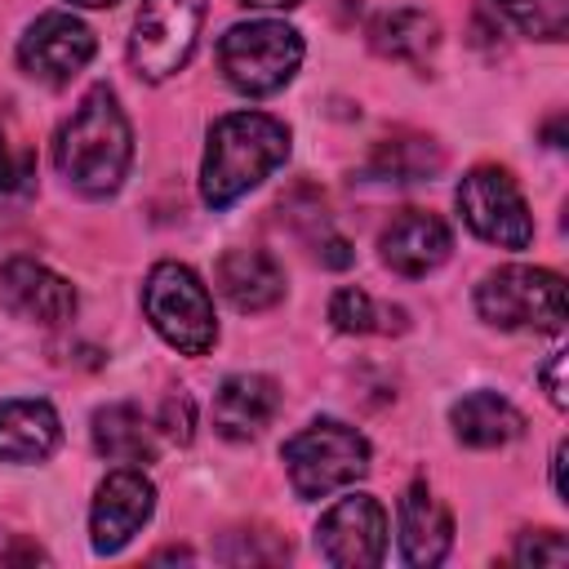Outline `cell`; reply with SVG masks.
Returning a JSON list of instances; mask_svg holds the SVG:
<instances>
[{
    "label": "cell",
    "mask_w": 569,
    "mask_h": 569,
    "mask_svg": "<svg viewBox=\"0 0 569 569\" xmlns=\"http://www.w3.org/2000/svg\"><path fill=\"white\" fill-rule=\"evenodd\" d=\"M129 160H133L129 116L107 84H93L53 138V164L71 191L102 200L120 191Z\"/></svg>",
    "instance_id": "1"
},
{
    "label": "cell",
    "mask_w": 569,
    "mask_h": 569,
    "mask_svg": "<svg viewBox=\"0 0 569 569\" xmlns=\"http://www.w3.org/2000/svg\"><path fill=\"white\" fill-rule=\"evenodd\" d=\"M289 156V129L284 120L267 111H231L209 129L204 164H200V196L209 209L236 204L244 191H253L267 173H276Z\"/></svg>",
    "instance_id": "2"
},
{
    "label": "cell",
    "mask_w": 569,
    "mask_h": 569,
    "mask_svg": "<svg viewBox=\"0 0 569 569\" xmlns=\"http://www.w3.org/2000/svg\"><path fill=\"white\" fill-rule=\"evenodd\" d=\"M298 62H302V36L276 18L236 22L218 40V67H222L227 84L249 98H267V93L284 89L293 80Z\"/></svg>",
    "instance_id": "3"
},
{
    "label": "cell",
    "mask_w": 569,
    "mask_h": 569,
    "mask_svg": "<svg viewBox=\"0 0 569 569\" xmlns=\"http://www.w3.org/2000/svg\"><path fill=\"white\" fill-rule=\"evenodd\" d=\"M142 311L151 329L182 356H204L218 342L213 298L204 280L182 262H156L142 284Z\"/></svg>",
    "instance_id": "4"
},
{
    "label": "cell",
    "mask_w": 569,
    "mask_h": 569,
    "mask_svg": "<svg viewBox=\"0 0 569 569\" xmlns=\"http://www.w3.org/2000/svg\"><path fill=\"white\" fill-rule=\"evenodd\" d=\"M284 471L298 498H329L369 471V440L338 418H316L284 440Z\"/></svg>",
    "instance_id": "5"
},
{
    "label": "cell",
    "mask_w": 569,
    "mask_h": 569,
    "mask_svg": "<svg viewBox=\"0 0 569 569\" xmlns=\"http://www.w3.org/2000/svg\"><path fill=\"white\" fill-rule=\"evenodd\" d=\"M476 311L498 329L560 333L569 320L565 280L547 267H498L476 284Z\"/></svg>",
    "instance_id": "6"
},
{
    "label": "cell",
    "mask_w": 569,
    "mask_h": 569,
    "mask_svg": "<svg viewBox=\"0 0 569 569\" xmlns=\"http://www.w3.org/2000/svg\"><path fill=\"white\" fill-rule=\"evenodd\" d=\"M204 9L209 0H142L129 36V67L151 84L182 71L204 27Z\"/></svg>",
    "instance_id": "7"
},
{
    "label": "cell",
    "mask_w": 569,
    "mask_h": 569,
    "mask_svg": "<svg viewBox=\"0 0 569 569\" xmlns=\"http://www.w3.org/2000/svg\"><path fill=\"white\" fill-rule=\"evenodd\" d=\"M458 213L480 240H489L498 249H529V240H533V213H529L516 178L498 164H476L458 182Z\"/></svg>",
    "instance_id": "8"
},
{
    "label": "cell",
    "mask_w": 569,
    "mask_h": 569,
    "mask_svg": "<svg viewBox=\"0 0 569 569\" xmlns=\"http://www.w3.org/2000/svg\"><path fill=\"white\" fill-rule=\"evenodd\" d=\"M316 551L338 569H369L387 556V511L369 493L338 498L316 525Z\"/></svg>",
    "instance_id": "9"
},
{
    "label": "cell",
    "mask_w": 569,
    "mask_h": 569,
    "mask_svg": "<svg viewBox=\"0 0 569 569\" xmlns=\"http://www.w3.org/2000/svg\"><path fill=\"white\" fill-rule=\"evenodd\" d=\"M156 511V485L142 476V467H116L98 493H93V511H89V538L98 556H116Z\"/></svg>",
    "instance_id": "10"
},
{
    "label": "cell",
    "mask_w": 569,
    "mask_h": 569,
    "mask_svg": "<svg viewBox=\"0 0 569 569\" xmlns=\"http://www.w3.org/2000/svg\"><path fill=\"white\" fill-rule=\"evenodd\" d=\"M89 58H93V31L76 13H62V9L40 13L18 40L22 71L44 84H67Z\"/></svg>",
    "instance_id": "11"
},
{
    "label": "cell",
    "mask_w": 569,
    "mask_h": 569,
    "mask_svg": "<svg viewBox=\"0 0 569 569\" xmlns=\"http://www.w3.org/2000/svg\"><path fill=\"white\" fill-rule=\"evenodd\" d=\"M0 298L18 320L58 329L76 316V289L36 258H9L0 267Z\"/></svg>",
    "instance_id": "12"
},
{
    "label": "cell",
    "mask_w": 569,
    "mask_h": 569,
    "mask_svg": "<svg viewBox=\"0 0 569 569\" xmlns=\"http://www.w3.org/2000/svg\"><path fill=\"white\" fill-rule=\"evenodd\" d=\"M449 249H453V231L445 227V218L427 209L396 213L378 236V253L396 276H427L449 258Z\"/></svg>",
    "instance_id": "13"
},
{
    "label": "cell",
    "mask_w": 569,
    "mask_h": 569,
    "mask_svg": "<svg viewBox=\"0 0 569 569\" xmlns=\"http://www.w3.org/2000/svg\"><path fill=\"white\" fill-rule=\"evenodd\" d=\"M280 409V387L267 373H231L213 396V427L227 440H253Z\"/></svg>",
    "instance_id": "14"
},
{
    "label": "cell",
    "mask_w": 569,
    "mask_h": 569,
    "mask_svg": "<svg viewBox=\"0 0 569 569\" xmlns=\"http://www.w3.org/2000/svg\"><path fill=\"white\" fill-rule=\"evenodd\" d=\"M453 547V516L449 507L418 480L400 498V556L418 569L440 565Z\"/></svg>",
    "instance_id": "15"
},
{
    "label": "cell",
    "mask_w": 569,
    "mask_h": 569,
    "mask_svg": "<svg viewBox=\"0 0 569 569\" xmlns=\"http://www.w3.org/2000/svg\"><path fill=\"white\" fill-rule=\"evenodd\" d=\"M213 280L236 311H267L284 298V271L267 249H227L213 267Z\"/></svg>",
    "instance_id": "16"
},
{
    "label": "cell",
    "mask_w": 569,
    "mask_h": 569,
    "mask_svg": "<svg viewBox=\"0 0 569 569\" xmlns=\"http://www.w3.org/2000/svg\"><path fill=\"white\" fill-rule=\"evenodd\" d=\"M62 440L49 400H0V462H44Z\"/></svg>",
    "instance_id": "17"
},
{
    "label": "cell",
    "mask_w": 569,
    "mask_h": 569,
    "mask_svg": "<svg viewBox=\"0 0 569 569\" xmlns=\"http://www.w3.org/2000/svg\"><path fill=\"white\" fill-rule=\"evenodd\" d=\"M449 427L471 449H502V445L520 440L525 418H520V409L507 396H498V391H471V396L453 400Z\"/></svg>",
    "instance_id": "18"
},
{
    "label": "cell",
    "mask_w": 569,
    "mask_h": 569,
    "mask_svg": "<svg viewBox=\"0 0 569 569\" xmlns=\"http://www.w3.org/2000/svg\"><path fill=\"white\" fill-rule=\"evenodd\" d=\"M93 449L107 462L142 467V462H156L160 445H156V427L138 405H107L93 413Z\"/></svg>",
    "instance_id": "19"
},
{
    "label": "cell",
    "mask_w": 569,
    "mask_h": 569,
    "mask_svg": "<svg viewBox=\"0 0 569 569\" xmlns=\"http://www.w3.org/2000/svg\"><path fill=\"white\" fill-rule=\"evenodd\" d=\"M369 44L391 62H422L440 44V22L427 9H387L382 18H373Z\"/></svg>",
    "instance_id": "20"
},
{
    "label": "cell",
    "mask_w": 569,
    "mask_h": 569,
    "mask_svg": "<svg viewBox=\"0 0 569 569\" xmlns=\"http://www.w3.org/2000/svg\"><path fill=\"white\" fill-rule=\"evenodd\" d=\"M440 164H445V151L431 138L400 133V138H387L373 147L365 173L378 182H422V178L440 173Z\"/></svg>",
    "instance_id": "21"
},
{
    "label": "cell",
    "mask_w": 569,
    "mask_h": 569,
    "mask_svg": "<svg viewBox=\"0 0 569 569\" xmlns=\"http://www.w3.org/2000/svg\"><path fill=\"white\" fill-rule=\"evenodd\" d=\"M329 320H333V329H342V333H400L405 325H409V316H405V307H382V302H373L365 289H356V284H342L333 298H329Z\"/></svg>",
    "instance_id": "22"
},
{
    "label": "cell",
    "mask_w": 569,
    "mask_h": 569,
    "mask_svg": "<svg viewBox=\"0 0 569 569\" xmlns=\"http://www.w3.org/2000/svg\"><path fill=\"white\" fill-rule=\"evenodd\" d=\"M498 9L533 40L569 36V0H498Z\"/></svg>",
    "instance_id": "23"
},
{
    "label": "cell",
    "mask_w": 569,
    "mask_h": 569,
    "mask_svg": "<svg viewBox=\"0 0 569 569\" xmlns=\"http://www.w3.org/2000/svg\"><path fill=\"white\" fill-rule=\"evenodd\" d=\"M36 196V156L27 147H13L0 129V209H22Z\"/></svg>",
    "instance_id": "24"
},
{
    "label": "cell",
    "mask_w": 569,
    "mask_h": 569,
    "mask_svg": "<svg viewBox=\"0 0 569 569\" xmlns=\"http://www.w3.org/2000/svg\"><path fill=\"white\" fill-rule=\"evenodd\" d=\"M511 560H516V565H533V569H542V565H569V542H565V533H556V529L520 533Z\"/></svg>",
    "instance_id": "25"
},
{
    "label": "cell",
    "mask_w": 569,
    "mask_h": 569,
    "mask_svg": "<svg viewBox=\"0 0 569 569\" xmlns=\"http://www.w3.org/2000/svg\"><path fill=\"white\" fill-rule=\"evenodd\" d=\"M160 431H164L169 440H178V445L191 440V400H187V396H169V400H164V409H160Z\"/></svg>",
    "instance_id": "26"
},
{
    "label": "cell",
    "mask_w": 569,
    "mask_h": 569,
    "mask_svg": "<svg viewBox=\"0 0 569 569\" xmlns=\"http://www.w3.org/2000/svg\"><path fill=\"white\" fill-rule=\"evenodd\" d=\"M565 360H569V351H551V360H547V369H542V387H547V396H551L556 409L569 405V391H565Z\"/></svg>",
    "instance_id": "27"
},
{
    "label": "cell",
    "mask_w": 569,
    "mask_h": 569,
    "mask_svg": "<svg viewBox=\"0 0 569 569\" xmlns=\"http://www.w3.org/2000/svg\"><path fill=\"white\" fill-rule=\"evenodd\" d=\"M316 253H320V262H325V267H351V258H356V253H351V244H347L342 236H325V240L316 244Z\"/></svg>",
    "instance_id": "28"
},
{
    "label": "cell",
    "mask_w": 569,
    "mask_h": 569,
    "mask_svg": "<svg viewBox=\"0 0 569 569\" xmlns=\"http://www.w3.org/2000/svg\"><path fill=\"white\" fill-rule=\"evenodd\" d=\"M551 480H556V498L565 502V445H556V458H551Z\"/></svg>",
    "instance_id": "29"
},
{
    "label": "cell",
    "mask_w": 569,
    "mask_h": 569,
    "mask_svg": "<svg viewBox=\"0 0 569 569\" xmlns=\"http://www.w3.org/2000/svg\"><path fill=\"white\" fill-rule=\"evenodd\" d=\"M240 4H253V9H289V4H302V0H240Z\"/></svg>",
    "instance_id": "30"
},
{
    "label": "cell",
    "mask_w": 569,
    "mask_h": 569,
    "mask_svg": "<svg viewBox=\"0 0 569 569\" xmlns=\"http://www.w3.org/2000/svg\"><path fill=\"white\" fill-rule=\"evenodd\" d=\"M9 551H13V542H9L4 529H0V565H9Z\"/></svg>",
    "instance_id": "31"
},
{
    "label": "cell",
    "mask_w": 569,
    "mask_h": 569,
    "mask_svg": "<svg viewBox=\"0 0 569 569\" xmlns=\"http://www.w3.org/2000/svg\"><path fill=\"white\" fill-rule=\"evenodd\" d=\"M71 4H84V9H111L116 0H71Z\"/></svg>",
    "instance_id": "32"
}]
</instances>
